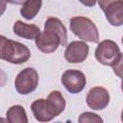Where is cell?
Instances as JSON below:
<instances>
[{
  "instance_id": "cell-17",
  "label": "cell",
  "mask_w": 123,
  "mask_h": 123,
  "mask_svg": "<svg viewBox=\"0 0 123 123\" xmlns=\"http://www.w3.org/2000/svg\"><path fill=\"white\" fill-rule=\"evenodd\" d=\"M112 70L117 77H119L121 79L123 78V53H121V56H120L118 62L112 66Z\"/></svg>"
},
{
  "instance_id": "cell-21",
  "label": "cell",
  "mask_w": 123,
  "mask_h": 123,
  "mask_svg": "<svg viewBox=\"0 0 123 123\" xmlns=\"http://www.w3.org/2000/svg\"><path fill=\"white\" fill-rule=\"evenodd\" d=\"M121 121L123 122V110H122V111H121Z\"/></svg>"
},
{
  "instance_id": "cell-15",
  "label": "cell",
  "mask_w": 123,
  "mask_h": 123,
  "mask_svg": "<svg viewBox=\"0 0 123 123\" xmlns=\"http://www.w3.org/2000/svg\"><path fill=\"white\" fill-rule=\"evenodd\" d=\"M47 98L52 101V103L58 109L60 113H62L64 111V109H65V100H64L62 94L59 90H53L52 92L49 93Z\"/></svg>"
},
{
  "instance_id": "cell-1",
  "label": "cell",
  "mask_w": 123,
  "mask_h": 123,
  "mask_svg": "<svg viewBox=\"0 0 123 123\" xmlns=\"http://www.w3.org/2000/svg\"><path fill=\"white\" fill-rule=\"evenodd\" d=\"M0 38H1L0 58L2 60L12 64H22L30 59L31 52L25 44L9 39L4 36H1Z\"/></svg>"
},
{
  "instance_id": "cell-5",
  "label": "cell",
  "mask_w": 123,
  "mask_h": 123,
  "mask_svg": "<svg viewBox=\"0 0 123 123\" xmlns=\"http://www.w3.org/2000/svg\"><path fill=\"white\" fill-rule=\"evenodd\" d=\"M98 4L111 26L123 25V0H98Z\"/></svg>"
},
{
  "instance_id": "cell-22",
  "label": "cell",
  "mask_w": 123,
  "mask_h": 123,
  "mask_svg": "<svg viewBox=\"0 0 123 123\" xmlns=\"http://www.w3.org/2000/svg\"><path fill=\"white\" fill-rule=\"evenodd\" d=\"M122 44H123V37H122Z\"/></svg>"
},
{
  "instance_id": "cell-7",
  "label": "cell",
  "mask_w": 123,
  "mask_h": 123,
  "mask_svg": "<svg viewBox=\"0 0 123 123\" xmlns=\"http://www.w3.org/2000/svg\"><path fill=\"white\" fill-rule=\"evenodd\" d=\"M61 81L65 89L72 94L80 93L85 88L86 84L85 74L82 71L76 69H69L64 71Z\"/></svg>"
},
{
  "instance_id": "cell-3",
  "label": "cell",
  "mask_w": 123,
  "mask_h": 123,
  "mask_svg": "<svg viewBox=\"0 0 123 123\" xmlns=\"http://www.w3.org/2000/svg\"><path fill=\"white\" fill-rule=\"evenodd\" d=\"M121 52L119 46L111 39H105L101 41L95 49L96 60L108 66H113L119 60Z\"/></svg>"
},
{
  "instance_id": "cell-20",
  "label": "cell",
  "mask_w": 123,
  "mask_h": 123,
  "mask_svg": "<svg viewBox=\"0 0 123 123\" xmlns=\"http://www.w3.org/2000/svg\"><path fill=\"white\" fill-rule=\"evenodd\" d=\"M121 90L123 91V78H122V81H121Z\"/></svg>"
},
{
  "instance_id": "cell-9",
  "label": "cell",
  "mask_w": 123,
  "mask_h": 123,
  "mask_svg": "<svg viewBox=\"0 0 123 123\" xmlns=\"http://www.w3.org/2000/svg\"><path fill=\"white\" fill-rule=\"evenodd\" d=\"M86 102V105L94 111L104 110L110 103V93L103 86H94L87 92Z\"/></svg>"
},
{
  "instance_id": "cell-4",
  "label": "cell",
  "mask_w": 123,
  "mask_h": 123,
  "mask_svg": "<svg viewBox=\"0 0 123 123\" xmlns=\"http://www.w3.org/2000/svg\"><path fill=\"white\" fill-rule=\"evenodd\" d=\"M38 85V73L33 67L21 70L14 80V87L21 95H27L36 90Z\"/></svg>"
},
{
  "instance_id": "cell-12",
  "label": "cell",
  "mask_w": 123,
  "mask_h": 123,
  "mask_svg": "<svg viewBox=\"0 0 123 123\" xmlns=\"http://www.w3.org/2000/svg\"><path fill=\"white\" fill-rule=\"evenodd\" d=\"M44 29H50L56 32L62 39V46H65L67 42V31L62 22L57 17H48L44 23Z\"/></svg>"
},
{
  "instance_id": "cell-19",
  "label": "cell",
  "mask_w": 123,
  "mask_h": 123,
  "mask_svg": "<svg viewBox=\"0 0 123 123\" xmlns=\"http://www.w3.org/2000/svg\"><path fill=\"white\" fill-rule=\"evenodd\" d=\"M7 3H10V4H13V5H23L26 0H5Z\"/></svg>"
},
{
  "instance_id": "cell-13",
  "label": "cell",
  "mask_w": 123,
  "mask_h": 123,
  "mask_svg": "<svg viewBox=\"0 0 123 123\" xmlns=\"http://www.w3.org/2000/svg\"><path fill=\"white\" fill-rule=\"evenodd\" d=\"M42 6V0H26L20 9V14L26 20H32L38 13Z\"/></svg>"
},
{
  "instance_id": "cell-6",
  "label": "cell",
  "mask_w": 123,
  "mask_h": 123,
  "mask_svg": "<svg viewBox=\"0 0 123 123\" xmlns=\"http://www.w3.org/2000/svg\"><path fill=\"white\" fill-rule=\"evenodd\" d=\"M31 110L35 118L38 122H49L61 114L52 101L48 98L35 100L31 104Z\"/></svg>"
},
{
  "instance_id": "cell-11",
  "label": "cell",
  "mask_w": 123,
  "mask_h": 123,
  "mask_svg": "<svg viewBox=\"0 0 123 123\" xmlns=\"http://www.w3.org/2000/svg\"><path fill=\"white\" fill-rule=\"evenodd\" d=\"M12 31L17 37L26 39H36L37 37L41 33L39 27H37V25L27 24L21 20H17L14 22L12 26Z\"/></svg>"
},
{
  "instance_id": "cell-18",
  "label": "cell",
  "mask_w": 123,
  "mask_h": 123,
  "mask_svg": "<svg viewBox=\"0 0 123 123\" xmlns=\"http://www.w3.org/2000/svg\"><path fill=\"white\" fill-rule=\"evenodd\" d=\"M81 4H83L86 7H94L96 5L97 0H79Z\"/></svg>"
},
{
  "instance_id": "cell-8",
  "label": "cell",
  "mask_w": 123,
  "mask_h": 123,
  "mask_svg": "<svg viewBox=\"0 0 123 123\" xmlns=\"http://www.w3.org/2000/svg\"><path fill=\"white\" fill-rule=\"evenodd\" d=\"M35 42L37 48L42 53L46 54L55 52L58 47L62 45L61 37L56 32L50 29H44V31L37 37Z\"/></svg>"
},
{
  "instance_id": "cell-10",
  "label": "cell",
  "mask_w": 123,
  "mask_h": 123,
  "mask_svg": "<svg viewBox=\"0 0 123 123\" xmlns=\"http://www.w3.org/2000/svg\"><path fill=\"white\" fill-rule=\"evenodd\" d=\"M89 47L85 41H71L65 48L64 59L70 63H81L88 56Z\"/></svg>"
},
{
  "instance_id": "cell-16",
  "label": "cell",
  "mask_w": 123,
  "mask_h": 123,
  "mask_svg": "<svg viewBox=\"0 0 123 123\" xmlns=\"http://www.w3.org/2000/svg\"><path fill=\"white\" fill-rule=\"evenodd\" d=\"M104 120L96 113L90 111H85L80 114L78 118L79 123H102Z\"/></svg>"
},
{
  "instance_id": "cell-2",
  "label": "cell",
  "mask_w": 123,
  "mask_h": 123,
  "mask_svg": "<svg viewBox=\"0 0 123 123\" xmlns=\"http://www.w3.org/2000/svg\"><path fill=\"white\" fill-rule=\"evenodd\" d=\"M70 30L84 41L97 43L99 41V32L94 22L86 16H74L70 19Z\"/></svg>"
},
{
  "instance_id": "cell-14",
  "label": "cell",
  "mask_w": 123,
  "mask_h": 123,
  "mask_svg": "<svg viewBox=\"0 0 123 123\" xmlns=\"http://www.w3.org/2000/svg\"><path fill=\"white\" fill-rule=\"evenodd\" d=\"M6 118L9 123H28L26 111L20 105H13L7 111Z\"/></svg>"
}]
</instances>
